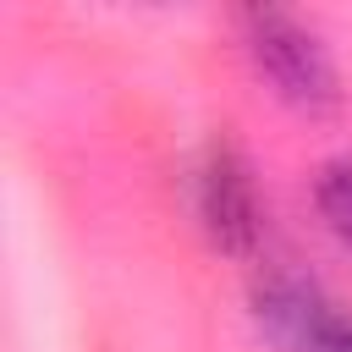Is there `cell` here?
Returning a JSON list of instances; mask_svg holds the SVG:
<instances>
[{"label": "cell", "mask_w": 352, "mask_h": 352, "mask_svg": "<svg viewBox=\"0 0 352 352\" xmlns=\"http://www.w3.org/2000/svg\"><path fill=\"white\" fill-rule=\"evenodd\" d=\"M236 38H242V55L253 66V77L297 116L308 121H324L341 110L346 88H341V72H336V55L330 44L286 6H248L236 11Z\"/></svg>", "instance_id": "1"}, {"label": "cell", "mask_w": 352, "mask_h": 352, "mask_svg": "<svg viewBox=\"0 0 352 352\" xmlns=\"http://www.w3.org/2000/svg\"><path fill=\"white\" fill-rule=\"evenodd\" d=\"M248 319L270 352H352V308L297 270H264L248 292Z\"/></svg>", "instance_id": "2"}, {"label": "cell", "mask_w": 352, "mask_h": 352, "mask_svg": "<svg viewBox=\"0 0 352 352\" xmlns=\"http://www.w3.org/2000/svg\"><path fill=\"white\" fill-rule=\"evenodd\" d=\"M192 214L198 231L209 236V248L231 253V258H253L264 242V192L253 176V160L242 154V143L231 132H214L198 160H192Z\"/></svg>", "instance_id": "3"}, {"label": "cell", "mask_w": 352, "mask_h": 352, "mask_svg": "<svg viewBox=\"0 0 352 352\" xmlns=\"http://www.w3.org/2000/svg\"><path fill=\"white\" fill-rule=\"evenodd\" d=\"M314 214L341 253H352V154H336L314 176Z\"/></svg>", "instance_id": "4"}]
</instances>
